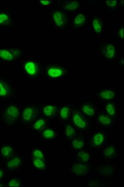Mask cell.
<instances>
[{"mask_svg": "<svg viewBox=\"0 0 124 187\" xmlns=\"http://www.w3.org/2000/svg\"><path fill=\"white\" fill-rule=\"evenodd\" d=\"M8 94V91L4 85L3 83L0 81V96H6Z\"/></svg>", "mask_w": 124, "mask_h": 187, "instance_id": "obj_24", "label": "cell"}, {"mask_svg": "<svg viewBox=\"0 0 124 187\" xmlns=\"http://www.w3.org/2000/svg\"><path fill=\"white\" fill-rule=\"evenodd\" d=\"M63 71L60 69L57 68H51L48 71V75L51 77L56 78L62 75Z\"/></svg>", "mask_w": 124, "mask_h": 187, "instance_id": "obj_7", "label": "cell"}, {"mask_svg": "<svg viewBox=\"0 0 124 187\" xmlns=\"http://www.w3.org/2000/svg\"><path fill=\"white\" fill-rule=\"evenodd\" d=\"M78 157L84 162H86L89 159V155L88 153L84 152H80L78 153Z\"/></svg>", "mask_w": 124, "mask_h": 187, "instance_id": "obj_22", "label": "cell"}, {"mask_svg": "<svg viewBox=\"0 0 124 187\" xmlns=\"http://www.w3.org/2000/svg\"><path fill=\"white\" fill-rule=\"evenodd\" d=\"M21 185V181L16 178L11 179L8 182V185L10 186H20Z\"/></svg>", "mask_w": 124, "mask_h": 187, "instance_id": "obj_20", "label": "cell"}, {"mask_svg": "<svg viewBox=\"0 0 124 187\" xmlns=\"http://www.w3.org/2000/svg\"><path fill=\"white\" fill-rule=\"evenodd\" d=\"M119 35L121 38L123 39V28H122L120 29V32H119Z\"/></svg>", "mask_w": 124, "mask_h": 187, "instance_id": "obj_34", "label": "cell"}, {"mask_svg": "<svg viewBox=\"0 0 124 187\" xmlns=\"http://www.w3.org/2000/svg\"><path fill=\"white\" fill-rule=\"evenodd\" d=\"M34 115V111L33 109L31 107L26 108L23 110L22 114L23 118L26 121H31Z\"/></svg>", "mask_w": 124, "mask_h": 187, "instance_id": "obj_3", "label": "cell"}, {"mask_svg": "<svg viewBox=\"0 0 124 187\" xmlns=\"http://www.w3.org/2000/svg\"><path fill=\"white\" fill-rule=\"evenodd\" d=\"M44 112L46 116L52 115L54 113L55 107L52 106H47L44 108Z\"/></svg>", "mask_w": 124, "mask_h": 187, "instance_id": "obj_12", "label": "cell"}, {"mask_svg": "<svg viewBox=\"0 0 124 187\" xmlns=\"http://www.w3.org/2000/svg\"><path fill=\"white\" fill-rule=\"evenodd\" d=\"M19 112L17 107L15 106H10L5 112V119L8 121H14L17 118Z\"/></svg>", "mask_w": 124, "mask_h": 187, "instance_id": "obj_1", "label": "cell"}, {"mask_svg": "<svg viewBox=\"0 0 124 187\" xmlns=\"http://www.w3.org/2000/svg\"><path fill=\"white\" fill-rule=\"evenodd\" d=\"M101 97L106 100H111L114 97V93L111 90H104L101 92Z\"/></svg>", "mask_w": 124, "mask_h": 187, "instance_id": "obj_10", "label": "cell"}, {"mask_svg": "<svg viewBox=\"0 0 124 187\" xmlns=\"http://www.w3.org/2000/svg\"><path fill=\"white\" fill-rule=\"evenodd\" d=\"M93 25L95 32H101L102 30V27H101V24L97 20H95L93 21Z\"/></svg>", "mask_w": 124, "mask_h": 187, "instance_id": "obj_28", "label": "cell"}, {"mask_svg": "<svg viewBox=\"0 0 124 187\" xmlns=\"http://www.w3.org/2000/svg\"><path fill=\"white\" fill-rule=\"evenodd\" d=\"M21 160L19 158L16 157L10 160L7 164V167L10 169L13 170L17 168L20 165Z\"/></svg>", "mask_w": 124, "mask_h": 187, "instance_id": "obj_6", "label": "cell"}, {"mask_svg": "<svg viewBox=\"0 0 124 187\" xmlns=\"http://www.w3.org/2000/svg\"><path fill=\"white\" fill-rule=\"evenodd\" d=\"M45 124V121L42 119H40L36 122L34 124V127L36 130H39L42 128Z\"/></svg>", "mask_w": 124, "mask_h": 187, "instance_id": "obj_21", "label": "cell"}, {"mask_svg": "<svg viewBox=\"0 0 124 187\" xmlns=\"http://www.w3.org/2000/svg\"><path fill=\"white\" fill-rule=\"evenodd\" d=\"M85 17L83 15L79 14L76 17L74 21V23L76 25L82 24L85 21Z\"/></svg>", "mask_w": 124, "mask_h": 187, "instance_id": "obj_23", "label": "cell"}, {"mask_svg": "<svg viewBox=\"0 0 124 187\" xmlns=\"http://www.w3.org/2000/svg\"><path fill=\"white\" fill-rule=\"evenodd\" d=\"M115 50L114 47L112 45H109L107 46L106 56L108 58H112L114 56Z\"/></svg>", "mask_w": 124, "mask_h": 187, "instance_id": "obj_11", "label": "cell"}, {"mask_svg": "<svg viewBox=\"0 0 124 187\" xmlns=\"http://www.w3.org/2000/svg\"><path fill=\"white\" fill-rule=\"evenodd\" d=\"M8 16L5 14H0V24L5 23L8 20Z\"/></svg>", "mask_w": 124, "mask_h": 187, "instance_id": "obj_29", "label": "cell"}, {"mask_svg": "<svg viewBox=\"0 0 124 187\" xmlns=\"http://www.w3.org/2000/svg\"><path fill=\"white\" fill-rule=\"evenodd\" d=\"M72 170L76 175H82L86 173L87 168L85 165L78 164L73 166Z\"/></svg>", "mask_w": 124, "mask_h": 187, "instance_id": "obj_2", "label": "cell"}, {"mask_svg": "<svg viewBox=\"0 0 124 187\" xmlns=\"http://www.w3.org/2000/svg\"><path fill=\"white\" fill-rule=\"evenodd\" d=\"M75 130L73 127L70 126H68L65 130V134L67 136H70L74 133Z\"/></svg>", "mask_w": 124, "mask_h": 187, "instance_id": "obj_30", "label": "cell"}, {"mask_svg": "<svg viewBox=\"0 0 124 187\" xmlns=\"http://www.w3.org/2000/svg\"><path fill=\"white\" fill-rule=\"evenodd\" d=\"M73 120L74 123L76 124L77 127L79 128H83L85 127V123L83 120H82L78 114L74 115L73 117Z\"/></svg>", "mask_w": 124, "mask_h": 187, "instance_id": "obj_9", "label": "cell"}, {"mask_svg": "<svg viewBox=\"0 0 124 187\" xmlns=\"http://www.w3.org/2000/svg\"><path fill=\"white\" fill-rule=\"evenodd\" d=\"M43 136L46 138H52L54 136V133L52 130H47L44 132Z\"/></svg>", "mask_w": 124, "mask_h": 187, "instance_id": "obj_25", "label": "cell"}, {"mask_svg": "<svg viewBox=\"0 0 124 187\" xmlns=\"http://www.w3.org/2000/svg\"><path fill=\"white\" fill-rule=\"evenodd\" d=\"M60 115L63 118H66L68 117L69 113V109L68 108L65 107L63 108L60 110Z\"/></svg>", "mask_w": 124, "mask_h": 187, "instance_id": "obj_27", "label": "cell"}, {"mask_svg": "<svg viewBox=\"0 0 124 187\" xmlns=\"http://www.w3.org/2000/svg\"><path fill=\"white\" fill-rule=\"evenodd\" d=\"M103 135L101 133H98L94 136V141L95 145L99 146L103 142Z\"/></svg>", "mask_w": 124, "mask_h": 187, "instance_id": "obj_13", "label": "cell"}, {"mask_svg": "<svg viewBox=\"0 0 124 187\" xmlns=\"http://www.w3.org/2000/svg\"><path fill=\"white\" fill-rule=\"evenodd\" d=\"M12 152V148L8 146H6L3 147L1 150V154L4 156L6 157L11 155Z\"/></svg>", "mask_w": 124, "mask_h": 187, "instance_id": "obj_17", "label": "cell"}, {"mask_svg": "<svg viewBox=\"0 0 124 187\" xmlns=\"http://www.w3.org/2000/svg\"><path fill=\"white\" fill-rule=\"evenodd\" d=\"M25 69L27 73L31 75H34L37 72L36 66L33 62H29L26 63Z\"/></svg>", "mask_w": 124, "mask_h": 187, "instance_id": "obj_5", "label": "cell"}, {"mask_svg": "<svg viewBox=\"0 0 124 187\" xmlns=\"http://www.w3.org/2000/svg\"><path fill=\"white\" fill-rule=\"evenodd\" d=\"M35 158L43 160L44 159V156L42 152L38 149L34 150L33 153Z\"/></svg>", "mask_w": 124, "mask_h": 187, "instance_id": "obj_19", "label": "cell"}, {"mask_svg": "<svg viewBox=\"0 0 124 187\" xmlns=\"http://www.w3.org/2000/svg\"><path fill=\"white\" fill-rule=\"evenodd\" d=\"M72 146L75 148H81L83 146V142L79 140H75L73 141Z\"/></svg>", "mask_w": 124, "mask_h": 187, "instance_id": "obj_26", "label": "cell"}, {"mask_svg": "<svg viewBox=\"0 0 124 187\" xmlns=\"http://www.w3.org/2000/svg\"><path fill=\"white\" fill-rule=\"evenodd\" d=\"M33 164L34 166L38 169H42L45 167V164L42 160L35 158L33 161Z\"/></svg>", "mask_w": 124, "mask_h": 187, "instance_id": "obj_14", "label": "cell"}, {"mask_svg": "<svg viewBox=\"0 0 124 187\" xmlns=\"http://www.w3.org/2000/svg\"><path fill=\"white\" fill-rule=\"evenodd\" d=\"M116 3L117 1H109L106 2L107 5L110 7L115 6L116 5Z\"/></svg>", "mask_w": 124, "mask_h": 187, "instance_id": "obj_33", "label": "cell"}, {"mask_svg": "<svg viewBox=\"0 0 124 187\" xmlns=\"http://www.w3.org/2000/svg\"><path fill=\"white\" fill-rule=\"evenodd\" d=\"M40 2H41V3H42V4H43V5H48V4H49V1H41Z\"/></svg>", "mask_w": 124, "mask_h": 187, "instance_id": "obj_35", "label": "cell"}, {"mask_svg": "<svg viewBox=\"0 0 124 187\" xmlns=\"http://www.w3.org/2000/svg\"><path fill=\"white\" fill-rule=\"evenodd\" d=\"M99 121L102 124H109L111 123V120L109 117L102 115L99 116Z\"/></svg>", "mask_w": 124, "mask_h": 187, "instance_id": "obj_16", "label": "cell"}, {"mask_svg": "<svg viewBox=\"0 0 124 187\" xmlns=\"http://www.w3.org/2000/svg\"><path fill=\"white\" fill-rule=\"evenodd\" d=\"M107 110L111 115H113L115 114V110L112 104H108L107 106Z\"/></svg>", "mask_w": 124, "mask_h": 187, "instance_id": "obj_31", "label": "cell"}, {"mask_svg": "<svg viewBox=\"0 0 124 187\" xmlns=\"http://www.w3.org/2000/svg\"><path fill=\"white\" fill-rule=\"evenodd\" d=\"M53 18L58 26H62L65 23V16L62 12L58 11L54 14Z\"/></svg>", "mask_w": 124, "mask_h": 187, "instance_id": "obj_4", "label": "cell"}, {"mask_svg": "<svg viewBox=\"0 0 124 187\" xmlns=\"http://www.w3.org/2000/svg\"><path fill=\"white\" fill-rule=\"evenodd\" d=\"M82 110L85 114L89 116H93L95 114L93 109L88 106H85L82 107Z\"/></svg>", "mask_w": 124, "mask_h": 187, "instance_id": "obj_18", "label": "cell"}, {"mask_svg": "<svg viewBox=\"0 0 124 187\" xmlns=\"http://www.w3.org/2000/svg\"><path fill=\"white\" fill-rule=\"evenodd\" d=\"M0 58L4 60L11 61L13 60L14 57L12 54L6 50H0Z\"/></svg>", "mask_w": 124, "mask_h": 187, "instance_id": "obj_8", "label": "cell"}, {"mask_svg": "<svg viewBox=\"0 0 124 187\" xmlns=\"http://www.w3.org/2000/svg\"><path fill=\"white\" fill-rule=\"evenodd\" d=\"M78 4L76 1H72L71 2H68L65 7V9L67 10H73L77 8Z\"/></svg>", "mask_w": 124, "mask_h": 187, "instance_id": "obj_15", "label": "cell"}, {"mask_svg": "<svg viewBox=\"0 0 124 187\" xmlns=\"http://www.w3.org/2000/svg\"><path fill=\"white\" fill-rule=\"evenodd\" d=\"M3 176V172L1 170H0V179L2 178Z\"/></svg>", "mask_w": 124, "mask_h": 187, "instance_id": "obj_36", "label": "cell"}, {"mask_svg": "<svg viewBox=\"0 0 124 187\" xmlns=\"http://www.w3.org/2000/svg\"><path fill=\"white\" fill-rule=\"evenodd\" d=\"M115 150L112 147H108L105 152V155L107 157H109L112 155L114 152Z\"/></svg>", "mask_w": 124, "mask_h": 187, "instance_id": "obj_32", "label": "cell"}]
</instances>
